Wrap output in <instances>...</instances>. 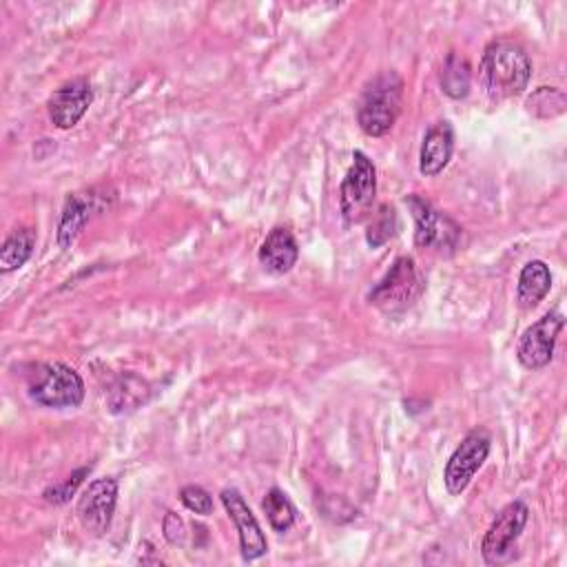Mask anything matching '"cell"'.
Segmentation results:
<instances>
[{"label":"cell","instance_id":"cell-13","mask_svg":"<svg viewBox=\"0 0 567 567\" xmlns=\"http://www.w3.org/2000/svg\"><path fill=\"white\" fill-rule=\"evenodd\" d=\"M97 208H100V195L93 188L69 193L58 221V246L62 250L75 244V239L82 235L84 226L89 224L93 213H97Z\"/></svg>","mask_w":567,"mask_h":567},{"label":"cell","instance_id":"cell-1","mask_svg":"<svg viewBox=\"0 0 567 567\" xmlns=\"http://www.w3.org/2000/svg\"><path fill=\"white\" fill-rule=\"evenodd\" d=\"M532 78L527 51L512 40H494L485 47L478 64V82L492 102L520 95Z\"/></svg>","mask_w":567,"mask_h":567},{"label":"cell","instance_id":"cell-3","mask_svg":"<svg viewBox=\"0 0 567 567\" xmlns=\"http://www.w3.org/2000/svg\"><path fill=\"white\" fill-rule=\"evenodd\" d=\"M405 204L414 217V244L421 250H432L441 257L458 250L463 228L447 213L434 208L421 195H408Z\"/></svg>","mask_w":567,"mask_h":567},{"label":"cell","instance_id":"cell-19","mask_svg":"<svg viewBox=\"0 0 567 567\" xmlns=\"http://www.w3.org/2000/svg\"><path fill=\"white\" fill-rule=\"evenodd\" d=\"M439 82L445 95H450L452 100H461L470 93V84H472V71L470 64L463 55L458 53H447L441 73H439Z\"/></svg>","mask_w":567,"mask_h":567},{"label":"cell","instance_id":"cell-5","mask_svg":"<svg viewBox=\"0 0 567 567\" xmlns=\"http://www.w3.org/2000/svg\"><path fill=\"white\" fill-rule=\"evenodd\" d=\"M29 396L44 408H78L84 401V381L71 365L62 361L40 363L29 383Z\"/></svg>","mask_w":567,"mask_h":567},{"label":"cell","instance_id":"cell-12","mask_svg":"<svg viewBox=\"0 0 567 567\" xmlns=\"http://www.w3.org/2000/svg\"><path fill=\"white\" fill-rule=\"evenodd\" d=\"M91 102H93L91 82L86 78H73L51 93L47 102L49 120L62 131L73 128L84 117Z\"/></svg>","mask_w":567,"mask_h":567},{"label":"cell","instance_id":"cell-23","mask_svg":"<svg viewBox=\"0 0 567 567\" xmlns=\"http://www.w3.org/2000/svg\"><path fill=\"white\" fill-rule=\"evenodd\" d=\"M91 470H93V465H82V467H78V470L71 472L64 481H60V483L47 487V489L42 492V498H44L47 503H51V505H64V503L78 492V487L82 485L84 476H89Z\"/></svg>","mask_w":567,"mask_h":567},{"label":"cell","instance_id":"cell-18","mask_svg":"<svg viewBox=\"0 0 567 567\" xmlns=\"http://www.w3.org/2000/svg\"><path fill=\"white\" fill-rule=\"evenodd\" d=\"M35 239H38V235L29 226L13 230L0 248V270L11 272V270L22 268L29 261V257L33 255Z\"/></svg>","mask_w":567,"mask_h":567},{"label":"cell","instance_id":"cell-10","mask_svg":"<svg viewBox=\"0 0 567 567\" xmlns=\"http://www.w3.org/2000/svg\"><path fill=\"white\" fill-rule=\"evenodd\" d=\"M565 326V317L560 312H545L538 321H534L520 334L516 343V359L525 370H540L554 359V348L558 334Z\"/></svg>","mask_w":567,"mask_h":567},{"label":"cell","instance_id":"cell-4","mask_svg":"<svg viewBox=\"0 0 567 567\" xmlns=\"http://www.w3.org/2000/svg\"><path fill=\"white\" fill-rule=\"evenodd\" d=\"M421 295V279L412 257L401 255L392 261L390 270L368 292L370 306L383 315L405 312Z\"/></svg>","mask_w":567,"mask_h":567},{"label":"cell","instance_id":"cell-15","mask_svg":"<svg viewBox=\"0 0 567 567\" xmlns=\"http://www.w3.org/2000/svg\"><path fill=\"white\" fill-rule=\"evenodd\" d=\"M454 151V131L450 126V122L441 120L434 126L427 128V133L423 135V144H421V155H419V171L425 177H434L439 175Z\"/></svg>","mask_w":567,"mask_h":567},{"label":"cell","instance_id":"cell-2","mask_svg":"<svg viewBox=\"0 0 567 567\" xmlns=\"http://www.w3.org/2000/svg\"><path fill=\"white\" fill-rule=\"evenodd\" d=\"M403 97V80L394 69L377 73L361 91L357 102V122L370 137H383L396 122Z\"/></svg>","mask_w":567,"mask_h":567},{"label":"cell","instance_id":"cell-21","mask_svg":"<svg viewBox=\"0 0 567 567\" xmlns=\"http://www.w3.org/2000/svg\"><path fill=\"white\" fill-rule=\"evenodd\" d=\"M399 230V219H396V210L388 204H381L377 208V213H372V219L368 224L365 230V241L370 248H379L385 241H390Z\"/></svg>","mask_w":567,"mask_h":567},{"label":"cell","instance_id":"cell-6","mask_svg":"<svg viewBox=\"0 0 567 567\" xmlns=\"http://www.w3.org/2000/svg\"><path fill=\"white\" fill-rule=\"evenodd\" d=\"M377 197V168L363 151L352 153V164L339 186V208L348 226L361 224L372 213Z\"/></svg>","mask_w":567,"mask_h":567},{"label":"cell","instance_id":"cell-9","mask_svg":"<svg viewBox=\"0 0 567 567\" xmlns=\"http://www.w3.org/2000/svg\"><path fill=\"white\" fill-rule=\"evenodd\" d=\"M117 505V481L95 478L82 489L75 503V516L86 534L100 538L109 532Z\"/></svg>","mask_w":567,"mask_h":567},{"label":"cell","instance_id":"cell-24","mask_svg":"<svg viewBox=\"0 0 567 567\" xmlns=\"http://www.w3.org/2000/svg\"><path fill=\"white\" fill-rule=\"evenodd\" d=\"M179 501L193 514H199V516L213 514V498H210V494L202 485H186V487H182L179 489Z\"/></svg>","mask_w":567,"mask_h":567},{"label":"cell","instance_id":"cell-14","mask_svg":"<svg viewBox=\"0 0 567 567\" xmlns=\"http://www.w3.org/2000/svg\"><path fill=\"white\" fill-rule=\"evenodd\" d=\"M259 264L272 275H286L299 259V244L290 228L275 226L259 246Z\"/></svg>","mask_w":567,"mask_h":567},{"label":"cell","instance_id":"cell-25","mask_svg":"<svg viewBox=\"0 0 567 567\" xmlns=\"http://www.w3.org/2000/svg\"><path fill=\"white\" fill-rule=\"evenodd\" d=\"M162 532H164V538L168 545H184V540H186V525L175 512H166V516L162 520Z\"/></svg>","mask_w":567,"mask_h":567},{"label":"cell","instance_id":"cell-8","mask_svg":"<svg viewBox=\"0 0 567 567\" xmlns=\"http://www.w3.org/2000/svg\"><path fill=\"white\" fill-rule=\"evenodd\" d=\"M489 445H492L489 432L483 427H474L463 436V441L456 445V450L447 458L445 472H443V483L450 494L456 496L470 485L474 474L485 463L489 454Z\"/></svg>","mask_w":567,"mask_h":567},{"label":"cell","instance_id":"cell-17","mask_svg":"<svg viewBox=\"0 0 567 567\" xmlns=\"http://www.w3.org/2000/svg\"><path fill=\"white\" fill-rule=\"evenodd\" d=\"M146 399H148V383L135 374H124L109 390V410L113 414H124L144 405Z\"/></svg>","mask_w":567,"mask_h":567},{"label":"cell","instance_id":"cell-11","mask_svg":"<svg viewBox=\"0 0 567 567\" xmlns=\"http://www.w3.org/2000/svg\"><path fill=\"white\" fill-rule=\"evenodd\" d=\"M219 501L224 505V509L228 512L230 520L237 527L239 534V549H241V558L244 560H255L259 556H264L268 551V543L266 536L255 518V514L250 512L248 503L244 501L241 492L235 487H224L219 492Z\"/></svg>","mask_w":567,"mask_h":567},{"label":"cell","instance_id":"cell-20","mask_svg":"<svg viewBox=\"0 0 567 567\" xmlns=\"http://www.w3.org/2000/svg\"><path fill=\"white\" fill-rule=\"evenodd\" d=\"M261 509L266 512V518L275 532H288L295 523V507L279 487L268 489L261 501Z\"/></svg>","mask_w":567,"mask_h":567},{"label":"cell","instance_id":"cell-16","mask_svg":"<svg viewBox=\"0 0 567 567\" xmlns=\"http://www.w3.org/2000/svg\"><path fill=\"white\" fill-rule=\"evenodd\" d=\"M551 288V270L545 261L532 259L527 261L516 281V303L520 310H532L536 308L549 292Z\"/></svg>","mask_w":567,"mask_h":567},{"label":"cell","instance_id":"cell-7","mask_svg":"<svg viewBox=\"0 0 567 567\" xmlns=\"http://www.w3.org/2000/svg\"><path fill=\"white\" fill-rule=\"evenodd\" d=\"M527 518L529 509L523 501H512L496 514L481 540V556L487 565H503L514 558L516 540L525 529Z\"/></svg>","mask_w":567,"mask_h":567},{"label":"cell","instance_id":"cell-22","mask_svg":"<svg viewBox=\"0 0 567 567\" xmlns=\"http://www.w3.org/2000/svg\"><path fill=\"white\" fill-rule=\"evenodd\" d=\"M527 111L540 120L560 115L565 109V95L556 86H540L527 97Z\"/></svg>","mask_w":567,"mask_h":567}]
</instances>
